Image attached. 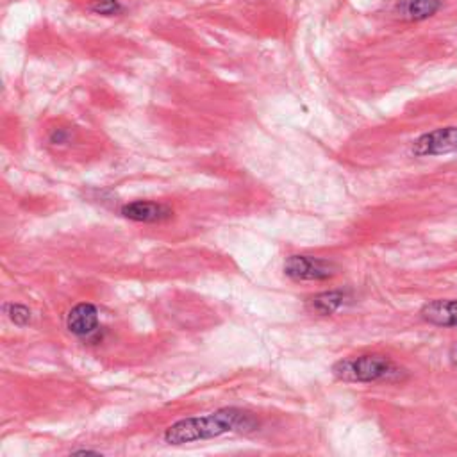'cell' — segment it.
<instances>
[{
  "label": "cell",
  "mask_w": 457,
  "mask_h": 457,
  "mask_svg": "<svg viewBox=\"0 0 457 457\" xmlns=\"http://www.w3.org/2000/svg\"><path fill=\"white\" fill-rule=\"evenodd\" d=\"M259 425L250 411L223 408L204 416H191L170 425L163 438L168 445H184L193 441L213 440L229 433H252Z\"/></svg>",
  "instance_id": "cell-1"
},
{
  "label": "cell",
  "mask_w": 457,
  "mask_h": 457,
  "mask_svg": "<svg viewBox=\"0 0 457 457\" xmlns=\"http://www.w3.org/2000/svg\"><path fill=\"white\" fill-rule=\"evenodd\" d=\"M422 318L436 327H457V300H431L422 307Z\"/></svg>",
  "instance_id": "cell-7"
},
{
  "label": "cell",
  "mask_w": 457,
  "mask_h": 457,
  "mask_svg": "<svg viewBox=\"0 0 457 457\" xmlns=\"http://www.w3.org/2000/svg\"><path fill=\"white\" fill-rule=\"evenodd\" d=\"M412 154L418 157L449 156V154L457 156V127L427 132L412 143Z\"/></svg>",
  "instance_id": "cell-4"
},
{
  "label": "cell",
  "mask_w": 457,
  "mask_h": 457,
  "mask_svg": "<svg viewBox=\"0 0 457 457\" xmlns=\"http://www.w3.org/2000/svg\"><path fill=\"white\" fill-rule=\"evenodd\" d=\"M120 214L131 222L140 223H159L172 216V209L165 204L150 202V200H134L122 206Z\"/></svg>",
  "instance_id": "cell-6"
},
{
  "label": "cell",
  "mask_w": 457,
  "mask_h": 457,
  "mask_svg": "<svg viewBox=\"0 0 457 457\" xmlns=\"http://www.w3.org/2000/svg\"><path fill=\"white\" fill-rule=\"evenodd\" d=\"M90 8L93 13L104 15V17H113V15L122 11L118 0H91Z\"/></svg>",
  "instance_id": "cell-11"
},
{
  "label": "cell",
  "mask_w": 457,
  "mask_h": 457,
  "mask_svg": "<svg viewBox=\"0 0 457 457\" xmlns=\"http://www.w3.org/2000/svg\"><path fill=\"white\" fill-rule=\"evenodd\" d=\"M66 329L77 338H90V336L97 334L100 329L99 309L88 302L74 305L66 316Z\"/></svg>",
  "instance_id": "cell-5"
},
{
  "label": "cell",
  "mask_w": 457,
  "mask_h": 457,
  "mask_svg": "<svg viewBox=\"0 0 457 457\" xmlns=\"http://www.w3.org/2000/svg\"><path fill=\"white\" fill-rule=\"evenodd\" d=\"M346 300H348V293L343 289H330V291H321L314 295L309 300V307L320 316H329L339 311L346 304Z\"/></svg>",
  "instance_id": "cell-8"
},
{
  "label": "cell",
  "mask_w": 457,
  "mask_h": 457,
  "mask_svg": "<svg viewBox=\"0 0 457 457\" xmlns=\"http://www.w3.org/2000/svg\"><path fill=\"white\" fill-rule=\"evenodd\" d=\"M441 9V0H408L404 4V17L408 20H427Z\"/></svg>",
  "instance_id": "cell-9"
},
{
  "label": "cell",
  "mask_w": 457,
  "mask_h": 457,
  "mask_svg": "<svg viewBox=\"0 0 457 457\" xmlns=\"http://www.w3.org/2000/svg\"><path fill=\"white\" fill-rule=\"evenodd\" d=\"M6 313H8L9 320H11L15 326L25 327L31 321V311L22 304L6 305Z\"/></svg>",
  "instance_id": "cell-10"
},
{
  "label": "cell",
  "mask_w": 457,
  "mask_h": 457,
  "mask_svg": "<svg viewBox=\"0 0 457 457\" xmlns=\"http://www.w3.org/2000/svg\"><path fill=\"white\" fill-rule=\"evenodd\" d=\"M332 374L345 383H384L399 380L404 370L386 355L361 354L336 362Z\"/></svg>",
  "instance_id": "cell-2"
},
{
  "label": "cell",
  "mask_w": 457,
  "mask_h": 457,
  "mask_svg": "<svg viewBox=\"0 0 457 457\" xmlns=\"http://www.w3.org/2000/svg\"><path fill=\"white\" fill-rule=\"evenodd\" d=\"M284 273L293 280H326L334 275V266L321 257L289 255L284 263Z\"/></svg>",
  "instance_id": "cell-3"
},
{
  "label": "cell",
  "mask_w": 457,
  "mask_h": 457,
  "mask_svg": "<svg viewBox=\"0 0 457 457\" xmlns=\"http://www.w3.org/2000/svg\"><path fill=\"white\" fill-rule=\"evenodd\" d=\"M450 359H452L454 367L457 368V346H454V348H452V352H450Z\"/></svg>",
  "instance_id": "cell-12"
}]
</instances>
